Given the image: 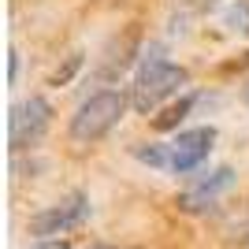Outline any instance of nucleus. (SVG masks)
Masks as SVG:
<instances>
[{
	"label": "nucleus",
	"mask_w": 249,
	"mask_h": 249,
	"mask_svg": "<svg viewBox=\"0 0 249 249\" xmlns=\"http://www.w3.org/2000/svg\"><path fill=\"white\" fill-rule=\"evenodd\" d=\"M223 22H227V30H242V34H249V0H238V4H231V11L223 15Z\"/></svg>",
	"instance_id": "10"
},
{
	"label": "nucleus",
	"mask_w": 249,
	"mask_h": 249,
	"mask_svg": "<svg viewBox=\"0 0 249 249\" xmlns=\"http://www.w3.org/2000/svg\"><path fill=\"white\" fill-rule=\"evenodd\" d=\"M89 219V197L82 190H71L63 194L56 205H45L41 212L30 216V234L37 238H56V234H71L74 227H82Z\"/></svg>",
	"instance_id": "4"
},
{
	"label": "nucleus",
	"mask_w": 249,
	"mask_h": 249,
	"mask_svg": "<svg viewBox=\"0 0 249 249\" xmlns=\"http://www.w3.org/2000/svg\"><path fill=\"white\" fill-rule=\"evenodd\" d=\"M246 101H249V89H246Z\"/></svg>",
	"instance_id": "15"
},
{
	"label": "nucleus",
	"mask_w": 249,
	"mask_h": 249,
	"mask_svg": "<svg viewBox=\"0 0 249 249\" xmlns=\"http://www.w3.org/2000/svg\"><path fill=\"white\" fill-rule=\"evenodd\" d=\"M126 108H130V97L123 89H97V93H89L74 108L71 123H67V134H71L74 145H97L101 138H108L123 123Z\"/></svg>",
	"instance_id": "2"
},
{
	"label": "nucleus",
	"mask_w": 249,
	"mask_h": 249,
	"mask_svg": "<svg viewBox=\"0 0 249 249\" xmlns=\"http://www.w3.org/2000/svg\"><path fill=\"white\" fill-rule=\"evenodd\" d=\"M234 182H238V171L223 164V167H216V171H208V175L194 178V182L178 194L175 205L182 208V212H208V208L219 201V194H227Z\"/></svg>",
	"instance_id": "6"
},
{
	"label": "nucleus",
	"mask_w": 249,
	"mask_h": 249,
	"mask_svg": "<svg viewBox=\"0 0 249 249\" xmlns=\"http://www.w3.org/2000/svg\"><path fill=\"white\" fill-rule=\"evenodd\" d=\"M30 249H71V242H67V238H41L37 246H30Z\"/></svg>",
	"instance_id": "12"
},
{
	"label": "nucleus",
	"mask_w": 249,
	"mask_h": 249,
	"mask_svg": "<svg viewBox=\"0 0 249 249\" xmlns=\"http://www.w3.org/2000/svg\"><path fill=\"white\" fill-rule=\"evenodd\" d=\"M186 86H190V71L186 67H182V63H171L160 45H149V49L142 52L134 86H130V108H134L138 115H149V112H156L164 101L178 97Z\"/></svg>",
	"instance_id": "1"
},
{
	"label": "nucleus",
	"mask_w": 249,
	"mask_h": 249,
	"mask_svg": "<svg viewBox=\"0 0 249 249\" xmlns=\"http://www.w3.org/2000/svg\"><path fill=\"white\" fill-rule=\"evenodd\" d=\"M52 115H56V108H52V101L41 97V93L11 104V112H8V145H11V153H26V149L37 145V142L49 134Z\"/></svg>",
	"instance_id": "3"
},
{
	"label": "nucleus",
	"mask_w": 249,
	"mask_h": 249,
	"mask_svg": "<svg viewBox=\"0 0 249 249\" xmlns=\"http://www.w3.org/2000/svg\"><path fill=\"white\" fill-rule=\"evenodd\" d=\"M78 67H82V52H71V56H67V63L52 74V86H67V82H71V74L78 71Z\"/></svg>",
	"instance_id": "11"
},
{
	"label": "nucleus",
	"mask_w": 249,
	"mask_h": 249,
	"mask_svg": "<svg viewBox=\"0 0 249 249\" xmlns=\"http://www.w3.org/2000/svg\"><path fill=\"white\" fill-rule=\"evenodd\" d=\"M216 138H219V130L212 123L178 130V134L167 142V145H171V175H194L208 160V153L216 149Z\"/></svg>",
	"instance_id": "5"
},
{
	"label": "nucleus",
	"mask_w": 249,
	"mask_h": 249,
	"mask_svg": "<svg viewBox=\"0 0 249 249\" xmlns=\"http://www.w3.org/2000/svg\"><path fill=\"white\" fill-rule=\"evenodd\" d=\"M134 156L156 171H171V145H164V142H142V145H134Z\"/></svg>",
	"instance_id": "9"
},
{
	"label": "nucleus",
	"mask_w": 249,
	"mask_h": 249,
	"mask_svg": "<svg viewBox=\"0 0 249 249\" xmlns=\"http://www.w3.org/2000/svg\"><path fill=\"white\" fill-rule=\"evenodd\" d=\"M11 86H15V78H19V52H11V71H8Z\"/></svg>",
	"instance_id": "13"
},
{
	"label": "nucleus",
	"mask_w": 249,
	"mask_h": 249,
	"mask_svg": "<svg viewBox=\"0 0 249 249\" xmlns=\"http://www.w3.org/2000/svg\"><path fill=\"white\" fill-rule=\"evenodd\" d=\"M194 104H197V93H182L178 101H171L164 112L156 115L153 126H156V130H178V123H182V119L194 112Z\"/></svg>",
	"instance_id": "8"
},
{
	"label": "nucleus",
	"mask_w": 249,
	"mask_h": 249,
	"mask_svg": "<svg viewBox=\"0 0 249 249\" xmlns=\"http://www.w3.org/2000/svg\"><path fill=\"white\" fill-rule=\"evenodd\" d=\"M138 56H142V34H138V30H126L123 37H112L108 49H104V56H101V63H97L93 78H101V82H115Z\"/></svg>",
	"instance_id": "7"
},
{
	"label": "nucleus",
	"mask_w": 249,
	"mask_h": 249,
	"mask_svg": "<svg viewBox=\"0 0 249 249\" xmlns=\"http://www.w3.org/2000/svg\"><path fill=\"white\" fill-rule=\"evenodd\" d=\"M89 249H119V246H104V242H97V246H89Z\"/></svg>",
	"instance_id": "14"
}]
</instances>
